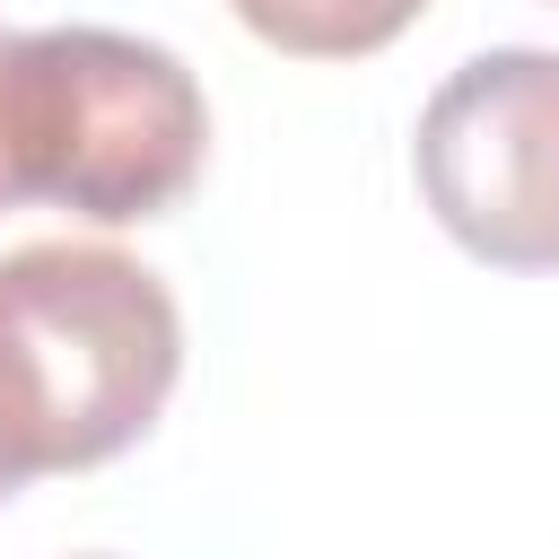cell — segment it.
I'll return each instance as SVG.
<instances>
[{"instance_id": "6da1fadb", "label": "cell", "mask_w": 559, "mask_h": 559, "mask_svg": "<svg viewBox=\"0 0 559 559\" xmlns=\"http://www.w3.org/2000/svg\"><path fill=\"white\" fill-rule=\"evenodd\" d=\"M183 376L166 280L114 245L0 253V507L44 472L131 454Z\"/></svg>"}, {"instance_id": "7a4b0ae2", "label": "cell", "mask_w": 559, "mask_h": 559, "mask_svg": "<svg viewBox=\"0 0 559 559\" xmlns=\"http://www.w3.org/2000/svg\"><path fill=\"white\" fill-rule=\"evenodd\" d=\"M210 157L201 79L114 26L0 35V210L52 201L96 227L166 218Z\"/></svg>"}, {"instance_id": "3957f363", "label": "cell", "mask_w": 559, "mask_h": 559, "mask_svg": "<svg viewBox=\"0 0 559 559\" xmlns=\"http://www.w3.org/2000/svg\"><path fill=\"white\" fill-rule=\"evenodd\" d=\"M437 227L489 271H559V52L463 61L411 140Z\"/></svg>"}, {"instance_id": "277c9868", "label": "cell", "mask_w": 559, "mask_h": 559, "mask_svg": "<svg viewBox=\"0 0 559 559\" xmlns=\"http://www.w3.org/2000/svg\"><path fill=\"white\" fill-rule=\"evenodd\" d=\"M271 52H297V61H358V52H384L428 0H227Z\"/></svg>"}]
</instances>
